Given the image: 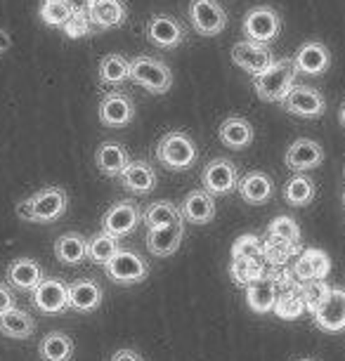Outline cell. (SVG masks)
Returning a JSON list of instances; mask_svg holds the SVG:
<instances>
[{"mask_svg":"<svg viewBox=\"0 0 345 361\" xmlns=\"http://www.w3.org/2000/svg\"><path fill=\"white\" fill-rule=\"evenodd\" d=\"M69 208V196L62 187H45L17 206V215L26 222H55Z\"/></svg>","mask_w":345,"mask_h":361,"instance_id":"obj_1","label":"cell"},{"mask_svg":"<svg viewBox=\"0 0 345 361\" xmlns=\"http://www.w3.org/2000/svg\"><path fill=\"white\" fill-rule=\"evenodd\" d=\"M296 85L293 59H274L272 66L253 76V87L262 102H284L291 87Z\"/></svg>","mask_w":345,"mask_h":361,"instance_id":"obj_2","label":"cell"},{"mask_svg":"<svg viewBox=\"0 0 345 361\" xmlns=\"http://www.w3.org/2000/svg\"><path fill=\"white\" fill-rule=\"evenodd\" d=\"M196 145L194 140L189 137L187 133H168L159 140L157 145V159L164 163L168 170H175V173H182V170H189L196 163Z\"/></svg>","mask_w":345,"mask_h":361,"instance_id":"obj_3","label":"cell"},{"mask_svg":"<svg viewBox=\"0 0 345 361\" xmlns=\"http://www.w3.org/2000/svg\"><path fill=\"white\" fill-rule=\"evenodd\" d=\"M131 80L147 87L154 94H166L173 87V71L161 59L140 54L131 62Z\"/></svg>","mask_w":345,"mask_h":361,"instance_id":"obj_4","label":"cell"},{"mask_svg":"<svg viewBox=\"0 0 345 361\" xmlns=\"http://www.w3.org/2000/svg\"><path fill=\"white\" fill-rule=\"evenodd\" d=\"M241 31L246 40H253V43H272V40L279 36L282 31V17L277 15L272 8L267 5H258V8H251L246 12L241 22Z\"/></svg>","mask_w":345,"mask_h":361,"instance_id":"obj_5","label":"cell"},{"mask_svg":"<svg viewBox=\"0 0 345 361\" xmlns=\"http://www.w3.org/2000/svg\"><path fill=\"white\" fill-rule=\"evenodd\" d=\"M104 271L114 283L133 286V283L145 281L147 274H150V264H147L145 257H140L138 253H133V250H119V253L104 264Z\"/></svg>","mask_w":345,"mask_h":361,"instance_id":"obj_6","label":"cell"},{"mask_svg":"<svg viewBox=\"0 0 345 361\" xmlns=\"http://www.w3.org/2000/svg\"><path fill=\"white\" fill-rule=\"evenodd\" d=\"M189 19L196 33L201 36H218L227 26V12L218 0H192L189 3Z\"/></svg>","mask_w":345,"mask_h":361,"instance_id":"obj_7","label":"cell"},{"mask_svg":"<svg viewBox=\"0 0 345 361\" xmlns=\"http://www.w3.org/2000/svg\"><path fill=\"white\" fill-rule=\"evenodd\" d=\"M31 300L40 314H62L69 310V286L59 279H43L31 293Z\"/></svg>","mask_w":345,"mask_h":361,"instance_id":"obj_8","label":"cell"},{"mask_svg":"<svg viewBox=\"0 0 345 361\" xmlns=\"http://www.w3.org/2000/svg\"><path fill=\"white\" fill-rule=\"evenodd\" d=\"M201 182L211 196H225L239 185V170L229 159H213L211 163H206Z\"/></svg>","mask_w":345,"mask_h":361,"instance_id":"obj_9","label":"cell"},{"mask_svg":"<svg viewBox=\"0 0 345 361\" xmlns=\"http://www.w3.org/2000/svg\"><path fill=\"white\" fill-rule=\"evenodd\" d=\"M282 104L289 114L301 116V118H320V116L327 111V99H324V94L308 85H293L286 97H284Z\"/></svg>","mask_w":345,"mask_h":361,"instance_id":"obj_10","label":"cell"},{"mask_svg":"<svg viewBox=\"0 0 345 361\" xmlns=\"http://www.w3.org/2000/svg\"><path fill=\"white\" fill-rule=\"evenodd\" d=\"M142 220V210L135 201H119L107 210L102 217V231L107 234L123 238L128 234H133L135 227Z\"/></svg>","mask_w":345,"mask_h":361,"instance_id":"obj_11","label":"cell"},{"mask_svg":"<svg viewBox=\"0 0 345 361\" xmlns=\"http://www.w3.org/2000/svg\"><path fill=\"white\" fill-rule=\"evenodd\" d=\"M99 121L107 128H126L135 121V102L126 92H107L99 102Z\"/></svg>","mask_w":345,"mask_h":361,"instance_id":"obj_12","label":"cell"},{"mask_svg":"<svg viewBox=\"0 0 345 361\" xmlns=\"http://www.w3.org/2000/svg\"><path fill=\"white\" fill-rule=\"evenodd\" d=\"M232 62L239 66V69L255 76V73L265 71L267 66H272L274 57H272V50H267V45L253 43V40H239V43L232 47Z\"/></svg>","mask_w":345,"mask_h":361,"instance_id":"obj_13","label":"cell"},{"mask_svg":"<svg viewBox=\"0 0 345 361\" xmlns=\"http://www.w3.org/2000/svg\"><path fill=\"white\" fill-rule=\"evenodd\" d=\"M315 324L324 333H341L345 331V288H331L327 300L315 312Z\"/></svg>","mask_w":345,"mask_h":361,"instance_id":"obj_14","label":"cell"},{"mask_svg":"<svg viewBox=\"0 0 345 361\" xmlns=\"http://www.w3.org/2000/svg\"><path fill=\"white\" fill-rule=\"evenodd\" d=\"M277 295H279V288H277L272 271L270 274L265 271L260 279H255V281L246 286V305L255 314H270V312H274Z\"/></svg>","mask_w":345,"mask_h":361,"instance_id":"obj_15","label":"cell"},{"mask_svg":"<svg viewBox=\"0 0 345 361\" xmlns=\"http://www.w3.org/2000/svg\"><path fill=\"white\" fill-rule=\"evenodd\" d=\"M104 300L102 286L92 279H76L69 283V310L78 312V314H90L97 312Z\"/></svg>","mask_w":345,"mask_h":361,"instance_id":"obj_16","label":"cell"},{"mask_svg":"<svg viewBox=\"0 0 345 361\" xmlns=\"http://www.w3.org/2000/svg\"><path fill=\"white\" fill-rule=\"evenodd\" d=\"M147 38L157 47L173 50V47H178L185 40V29L171 15H154L150 19V24H147Z\"/></svg>","mask_w":345,"mask_h":361,"instance_id":"obj_17","label":"cell"},{"mask_svg":"<svg viewBox=\"0 0 345 361\" xmlns=\"http://www.w3.org/2000/svg\"><path fill=\"white\" fill-rule=\"evenodd\" d=\"M293 64H296V71H301V73L322 76L331 66V52L324 43L310 40V43L298 47V52H296V57H293Z\"/></svg>","mask_w":345,"mask_h":361,"instance_id":"obj_18","label":"cell"},{"mask_svg":"<svg viewBox=\"0 0 345 361\" xmlns=\"http://www.w3.org/2000/svg\"><path fill=\"white\" fill-rule=\"evenodd\" d=\"M324 163V149L317 145L315 140L301 137L286 149V166L293 173H305V170H315Z\"/></svg>","mask_w":345,"mask_h":361,"instance_id":"obj_19","label":"cell"},{"mask_svg":"<svg viewBox=\"0 0 345 361\" xmlns=\"http://www.w3.org/2000/svg\"><path fill=\"white\" fill-rule=\"evenodd\" d=\"M182 236H185V224L182 222L150 229L147 231V250H150L154 257H168L180 248Z\"/></svg>","mask_w":345,"mask_h":361,"instance_id":"obj_20","label":"cell"},{"mask_svg":"<svg viewBox=\"0 0 345 361\" xmlns=\"http://www.w3.org/2000/svg\"><path fill=\"white\" fill-rule=\"evenodd\" d=\"M180 215L189 224H208L215 217V199L206 189H194L182 201Z\"/></svg>","mask_w":345,"mask_h":361,"instance_id":"obj_21","label":"cell"},{"mask_svg":"<svg viewBox=\"0 0 345 361\" xmlns=\"http://www.w3.org/2000/svg\"><path fill=\"white\" fill-rule=\"evenodd\" d=\"M331 271V260L322 248H305L301 250L298 260L293 264V276L301 283L313 281V279H324Z\"/></svg>","mask_w":345,"mask_h":361,"instance_id":"obj_22","label":"cell"},{"mask_svg":"<svg viewBox=\"0 0 345 361\" xmlns=\"http://www.w3.org/2000/svg\"><path fill=\"white\" fill-rule=\"evenodd\" d=\"M236 189H239L241 199L246 203H251V206H262V203H267L270 199H272L274 182L270 175L260 173V170H253V173L241 177Z\"/></svg>","mask_w":345,"mask_h":361,"instance_id":"obj_23","label":"cell"},{"mask_svg":"<svg viewBox=\"0 0 345 361\" xmlns=\"http://www.w3.org/2000/svg\"><path fill=\"white\" fill-rule=\"evenodd\" d=\"M119 177H121V185L138 196L150 194L157 187V173H154L152 163L147 161H131Z\"/></svg>","mask_w":345,"mask_h":361,"instance_id":"obj_24","label":"cell"},{"mask_svg":"<svg viewBox=\"0 0 345 361\" xmlns=\"http://www.w3.org/2000/svg\"><path fill=\"white\" fill-rule=\"evenodd\" d=\"M43 279H45L43 269H40V264L36 260H31V257H19V260H15L8 267V283L15 290L33 293Z\"/></svg>","mask_w":345,"mask_h":361,"instance_id":"obj_25","label":"cell"},{"mask_svg":"<svg viewBox=\"0 0 345 361\" xmlns=\"http://www.w3.org/2000/svg\"><path fill=\"white\" fill-rule=\"evenodd\" d=\"M95 163H97L99 173L107 177H119L126 170V166L131 163V156H128V149L121 145V142H104L99 145L97 154H95Z\"/></svg>","mask_w":345,"mask_h":361,"instance_id":"obj_26","label":"cell"},{"mask_svg":"<svg viewBox=\"0 0 345 361\" xmlns=\"http://www.w3.org/2000/svg\"><path fill=\"white\" fill-rule=\"evenodd\" d=\"M218 137L227 149L241 152V149H246L253 142V126L246 118H241V116H229V118L220 123Z\"/></svg>","mask_w":345,"mask_h":361,"instance_id":"obj_27","label":"cell"},{"mask_svg":"<svg viewBox=\"0 0 345 361\" xmlns=\"http://www.w3.org/2000/svg\"><path fill=\"white\" fill-rule=\"evenodd\" d=\"M87 15L97 29H114L126 22V5L123 0H92Z\"/></svg>","mask_w":345,"mask_h":361,"instance_id":"obj_28","label":"cell"},{"mask_svg":"<svg viewBox=\"0 0 345 361\" xmlns=\"http://www.w3.org/2000/svg\"><path fill=\"white\" fill-rule=\"evenodd\" d=\"M36 331V319L24 310H10L5 314H0V333L5 338H15V340H26L33 336Z\"/></svg>","mask_w":345,"mask_h":361,"instance_id":"obj_29","label":"cell"},{"mask_svg":"<svg viewBox=\"0 0 345 361\" xmlns=\"http://www.w3.org/2000/svg\"><path fill=\"white\" fill-rule=\"evenodd\" d=\"M55 255L64 264H80L87 257V238L78 231H66L55 241Z\"/></svg>","mask_w":345,"mask_h":361,"instance_id":"obj_30","label":"cell"},{"mask_svg":"<svg viewBox=\"0 0 345 361\" xmlns=\"http://www.w3.org/2000/svg\"><path fill=\"white\" fill-rule=\"evenodd\" d=\"M301 243H291L286 238L272 234H267L265 241H262V257H265V264H272V267H286V262L291 257L301 255Z\"/></svg>","mask_w":345,"mask_h":361,"instance_id":"obj_31","label":"cell"},{"mask_svg":"<svg viewBox=\"0 0 345 361\" xmlns=\"http://www.w3.org/2000/svg\"><path fill=\"white\" fill-rule=\"evenodd\" d=\"M315 196H317V185L305 173H296L286 182V187H284V199L293 208H305L308 203H313Z\"/></svg>","mask_w":345,"mask_h":361,"instance_id":"obj_32","label":"cell"},{"mask_svg":"<svg viewBox=\"0 0 345 361\" xmlns=\"http://www.w3.org/2000/svg\"><path fill=\"white\" fill-rule=\"evenodd\" d=\"M43 361H71L73 357V340L66 336V333L52 331L40 340L38 347Z\"/></svg>","mask_w":345,"mask_h":361,"instance_id":"obj_33","label":"cell"},{"mask_svg":"<svg viewBox=\"0 0 345 361\" xmlns=\"http://www.w3.org/2000/svg\"><path fill=\"white\" fill-rule=\"evenodd\" d=\"M142 220H145L147 229L168 227V224L182 222L180 208L173 201H154L145 210H142Z\"/></svg>","mask_w":345,"mask_h":361,"instance_id":"obj_34","label":"cell"},{"mask_svg":"<svg viewBox=\"0 0 345 361\" xmlns=\"http://www.w3.org/2000/svg\"><path fill=\"white\" fill-rule=\"evenodd\" d=\"M274 314L284 319V322H296L298 317L305 314V305H303V295H301V283L279 290L277 305H274Z\"/></svg>","mask_w":345,"mask_h":361,"instance_id":"obj_35","label":"cell"},{"mask_svg":"<svg viewBox=\"0 0 345 361\" xmlns=\"http://www.w3.org/2000/svg\"><path fill=\"white\" fill-rule=\"evenodd\" d=\"M119 250V238L107 234V231H97L95 236L87 238V257L95 264H107Z\"/></svg>","mask_w":345,"mask_h":361,"instance_id":"obj_36","label":"cell"},{"mask_svg":"<svg viewBox=\"0 0 345 361\" xmlns=\"http://www.w3.org/2000/svg\"><path fill=\"white\" fill-rule=\"evenodd\" d=\"M131 78V62L123 54H107L99 62V80L107 85H119Z\"/></svg>","mask_w":345,"mask_h":361,"instance_id":"obj_37","label":"cell"},{"mask_svg":"<svg viewBox=\"0 0 345 361\" xmlns=\"http://www.w3.org/2000/svg\"><path fill=\"white\" fill-rule=\"evenodd\" d=\"M267 271L265 260H251V257H232L229 262V276L236 286H248Z\"/></svg>","mask_w":345,"mask_h":361,"instance_id":"obj_38","label":"cell"},{"mask_svg":"<svg viewBox=\"0 0 345 361\" xmlns=\"http://www.w3.org/2000/svg\"><path fill=\"white\" fill-rule=\"evenodd\" d=\"M71 0H40V19L47 26H66V22L73 17Z\"/></svg>","mask_w":345,"mask_h":361,"instance_id":"obj_39","label":"cell"},{"mask_svg":"<svg viewBox=\"0 0 345 361\" xmlns=\"http://www.w3.org/2000/svg\"><path fill=\"white\" fill-rule=\"evenodd\" d=\"M331 293V286L324 281V279H313V281L301 283V295H303V305H305V312L315 314L320 310V305L327 300Z\"/></svg>","mask_w":345,"mask_h":361,"instance_id":"obj_40","label":"cell"},{"mask_svg":"<svg viewBox=\"0 0 345 361\" xmlns=\"http://www.w3.org/2000/svg\"><path fill=\"white\" fill-rule=\"evenodd\" d=\"M232 257H251V260H265L262 257V241L255 234H243L232 243L229 250Z\"/></svg>","mask_w":345,"mask_h":361,"instance_id":"obj_41","label":"cell"},{"mask_svg":"<svg viewBox=\"0 0 345 361\" xmlns=\"http://www.w3.org/2000/svg\"><path fill=\"white\" fill-rule=\"evenodd\" d=\"M267 234L286 238V241H291V243H301V227H298V222L289 215L274 217V220L267 224Z\"/></svg>","mask_w":345,"mask_h":361,"instance_id":"obj_42","label":"cell"},{"mask_svg":"<svg viewBox=\"0 0 345 361\" xmlns=\"http://www.w3.org/2000/svg\"><path fill=\"white\" fill-rule=\"evenodd\" d=\"M90 26H92L90 15H85L83 10H78V12H73V17L66 22L64 31L69 33L71 38H80V36H85V33L90 31Z\"/></svg>","mask_w":345,"mask_h":361,"instance_id":"obj_43","label":"cell"},{"mask_svg":"<svg viewBox=\"0 0 345 361\" xmlns=\"http://www.w3.org/2000/svg\"><path fill=\"white\" fill-rule=\"evenodd\" d=\"M17 307V298L15 293H12L10 286L0 283V314H5V312L15 310Z\"/></svg>","mask_w":345,"mask_h":361,"instance_id":"obj_44","label":"cell"},{"mask_svg":"<svg viewBox=\"0 0 345 361\" xmlns=\"http://www.w3.org/2000/svg\"><path fill=\"white\" fill-rule=\"evenodd\" d=\"M111 361H145V359L140 357V352H135V350H128V347H123V350L114 352Z\"/></svg>","mask_w":345,"mask_h":361,"instance_id":"obj_45","label":"cell"},{"mask_svg":"<svg viewBox=\"0 0 345 361\" xmlns=\"http://www.w3.org/2000/svg\"><path fill=\"white\" fill-rule=\"evenodd\" d=\"M8 47H10V38L5 36L3 31H0V54H3L5 50H8Z\"/></svg>","mask_w":345,"mask_h":361,"instance_id":"obj_46","label":"cell"},{"mask_svg":"<svg viewBox=\"0 0 345 361\" xmlns=\"http://www.w3.org/2000/svg\"><path fill=\"white\" fill-rule=\"evenodd\" d=\"M338 118H341V123L345 126V102H343V106H341V111H338Z\"/></svg>","mask_w":345,"mask_h":361,"instance_id":"obj_47","label":"cell"},{"mask_svg":"<svg viewBox=\"0 0 345 361\" xmlns=\"http://www.w3.org/2000/svg\"><path fill=\"white\" fill-rule=\"evenodd\" d=\"M301 361H315V359H301Z\"/></svg>","mask_w":345,"mask_h":361,"instance_id":"obj_48","label":"cell"},{"mask_svg":"<svg viewBox=\"0 0 345 361\" xmlns=\"http://www.w3.org/2000/svg\"><path fill=\"white\" fill-rule=\"evenodd\" d=\"M343 206H345V194H343Z\"/></svg>","mask_w":345,"mask_h":361,"instance_id":"obj_49","label":"cell"},{"mask_svg":"<svg viewBox=\"0 0 345 361\" xmlns=\"http://www.w3.org/2000/svg\"><path fill=\"white\" fill-rule=\"evenodd\" d=\"M343 177H345V168H343Z\"/></svg>","mask_w":345,"mask_h":361,"instance_id":"obj_50","label":"cell"}]
</instances>
